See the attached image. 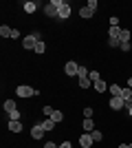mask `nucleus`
<instances>
[{"label":"nucleus","mask_w":132,"mask_h":148,"mask_svg":"<svg viewBox=\"0 0 132 148\" xmlns=\"http://www.w3.org/2000/svg\"><path fill=\"white\" fill-rule=\"evenodd\" d=\"M44 133H46V130H44V126H42V124H35V126L31 128V137H33V139H42V137H44Z\"/></svg>","instance_id":"0eeeda50"},{"label":"nucleus","mask_w":132,"mask_h":148,"mask_svg":"<svg viewBox=\"0 0 132 148\" xmlns=\"http://www.w3.org/2000/svg\"><path fill=\"white\" fill-rule=\"evenodd\" d=\"M106 88H108V84L104 80H97V82H95V91H97V93H104Z\"/></svg>","instance_id":"dca6fc26"},{"label":"nucleus","mask_w":132,"mask_h":148,"mask_svg":"<svg viewBox=\"0 0 132 148\" xmlns=\"http://www.w3.org/2000/svg\"><path fill=\"white\" fill-rule=\"evenodd\" d=\"M11 38H13V40H18V38H20V31H18V29H13V33H11Z\"/></svg>","instance_id":"72a5a7b5"},{"label":"nucleus","mask_w":132,"mask_h":148,"mask_svg":"<svg viewBox=\"0 0 132 148\" xmlns=\"http://www.w3.org/2000/svg\"><path fill=\"white\" fill-rule=\"evenodd\" d=\"M88 73H90V71H88L86 66H79V73H77V77H88Z\"/></svg>","instance_id":"c85d7f7f"},{"label":"nucleus","mask_w":132,"mask_h":148,"mask_svg":"<svg viewBox=\"0 0 132 148\" xmlns=\"http://www.w3.org/2000/svg\"><path fill=\"white\" fill-rule=\"evenodd\" d=\"M88 77H90V82H97V80H101V75H99V71H90V73H88Z\"/></svg>","instance_id":"5701e85b"},{"label":"nucleus","mask_w":132,"mask_h":148,"mask_svg":"<svg viewBox=\"0 0 132 148\" xmlns=\"http://www.w3.org/2000/svg\"><path fill=\"white\" fill-rule=\"evenodd\" d=\"M90 84H93V82H90V77H79V88H88Z\"/></svg>","instance_id":"412c9836"},{"label":"nucleus","mask_w":132,"mask_h":148,"mask_svg":"<svg viewBox=\"0 0 132 148\" xmlns=\"http://www.w3.org/2000/svg\"><path fill=\"white\" fill-rule=\"evenodd\" d=\"M128 148H132V144H128Z\"/></svg>","instance_id":"58836bf2"},{"label":"nucleus","mask_w":132,"mask_h":148,"mask_svg":"<svg viewBox=\"0 0 132 148\" xmlns=\"http://www.w3.org/2000/svg\"><path fill=\"white\" fill-rule=\"evenodd\" d=\"M40 124H42V126H44V130H53V128H55V126H57V124L53 122V119H51V117H46V119H44V122H40Z\"/></svg>","instance_id":"4468645a"},{"label":"nucleus","mask_w":132,"mask_h":148,"mask_svg":"<svg viewBox=\"0 0 132 148\" xmlns=\"http://www.w3.org/2000/svg\"><path fill=\"white\" fill-rule=\"evenodd\" d=\"M16 95H18V97H33V95H40V91L26 86V84H20V86L16 88Z\"/></svg>","instance_id":"f03ea898"},{"label":"nucleus","mask_w":132,"mask_h":148,"mask_svg":"<svg viewBox=\"0 0 132 148\" xmlns=\"http://www.w3.org/2000/svg\"><path fill=\"white\" fill-rule=\"evenodd\" d=\"M128 86H130V88H132V77H128Z\"/></svg>","instance_id":"e433bc0d"},{"label":"nucleus","mask_w":132,"mask_h":148,"mask_svg":"<svg viewBox=\"0 0 132 148\" xmlns=\"http://www.w3.org/2000/svg\"><path fill=\"white\" fill-rule=\"evenodd\" d=\"M9 130H11V133H20V130H22V122H13V119H9Z\"/></svg>","instance_id":"ddd939ff"},{"label":"nucleus","mask_w":132,"mask_h":148,"mask_svg":"<svg viewBox=\"0 0 132 148\" xmlns=\"http://www.w3.org/2000/svg\"><path fill=\"white\" fill-rule=\"evenodd\" d=\"M82 126H84V130H86V133H93V130H95L93 119H84V124H82Z\"/></svg>","instance_id":"a211bd4d"},{"label":"nucleus","mask_w":132,"mask_h":148,"mask_svg":"<svg viewBox=\"0 0 132 148\" xmlns=\"http://www.w3.org/2000/svg\"><path fill=\"white\" fill-rule=\"evenodd\" d=\"M40 40H42V38H40V33H38V31H33V33H29L26 38H22V47H24V49H29V51H33V49H35V44H38Z\"/></svg>","instance_id":"f257e3e1"},{"label":"nucleus","mask_w":132,"mask_h":148,"mask_svg":"<svg viewBox=\"0 0 132 148\" xmlns=\"http://www.w3.org/2000/svg\"><path fill=\"white\" fill-rule=\"evenodd\" d=\"M20 117H22V113H20V111L9 113V119H13V122H20Z\"/></svg>","instance_id":"393cba45"},{"label":"nucleus","mask_w":132,"mask_h":148,"mask_svg":"<svg viewBox=\"0 0 132 148\" xmlns=\"http://www.w3.org/2000/svg\"><path fill=\"white\" fill-rule=\"evenodd\" d=\"M108 44H110V49H119L121 40H117V38H108Z\"/></svg>","instance_id":"aec40b11"},{"label":"nucleus","mask_w":132,"mask_h":148,"mask_svg":"<svg viewBox=\"0 0 132 148\" xmlns=\"http://www.w3.org/2000/svg\"><path fill=\"white\" fill-rule=\"evenodd\" d=\"M44 16H49V18H57V16H60V9H57L53 2H46V5H44Z\"/></svg>","instance_id":"20e7f679"},{"label":"nucleus","mask_w":132,"mask_h":148,"mask_svg":"<svg viewBox=\"0 0 132 148\" xmlns=\"http://www.w3.org/2000/svg\"><path fill=\"white\" fill-rule=\"evenodd\" d=\"M119 148H128V144H119Z\"/></svg>","instance_id":"4c0bfd02"},{"label":"nucleus","mask_w":132,"mask_h":148,"mask_svg":"<svg viewBox=\"0 0 132 148\" xmlns=\"http://www.w3.org/2000/svg\"><path fill=\"white\" fill-rule=\"evenodd\" d=\"M93 108H90V106H88V108H84V119H93Z\"/></svg>","instance_id":"cd10ccee"},{"label":"nucleus","mask_w":132,"mask_h":148,"mask_svg":"<svg viewBox=\"0 0 132 148\" xmlns=\"http://www.w3.org/2000/svg\"><path fill=\"white\" fill-rule=\"evenodd\" d=\"M51 119H53V122H55V124H60V122H62V119H64V113H62V111H55V113H53V115H51Z\"/></svg>","instance_id":"6ab92c4d"},{"label":"nucleus","mask_w":132,"mask_h":148,"mask_svg":"<svg viewBox=\"0 0 132 148\" xmlns=\"http://www.w3.org/2000/svg\"><path fill=\"white\" fill-rule=\"evenodd\" d=\"M93 135H90V133H84L82 137H79V146L82 148H93Z\"/></svg>","instance_id":"39448f33"},{"label":"nucleus","mask_w":132,"mask_h":148,"mask_svg":"<svg viewBox=\"0 0 132 148\" xmlns=\"http://www.w3.org/2000/svg\"><path fill=\"white\" fill-rule=\"evenodd\" d=\"M38 7H40V2H33V0H26V2H22V9H24L26 13H33Z\"/></svg>","instance_id":"6e6552de"},{"label":"nucleus","mask_w":132,"mask_h":148,"mask_svg":"<svg viewBox=\"0 0 132 148\" xmlns=\"http://www.w3.org/2000/svg\"><path fill=\"white\" fill-rule=\"evenodd\" d=\"M86 7H90V9H95V11H97V0H88Z\"/></svg>","instance_id":"2f4dec72"},{"label":"nucleus","mask_w":132,"mask_h":148,"mask_svg":"<svg viewBox=\"0 0 132 148\" xmlns=\"http://www.w3.org/2000/svg\"><path fill=\"white\" fill-rule=\"evenodd\" d=\"M90 135H93V139H95V142H101V139H104V135H101V130H93Z\"/></svg>","instance_id":"bb28decb"},{"label":"nucleus","mask_w":132,"mask_h":148,"mask_svg":"<svg viewBox=\"0 0 132 148\" xmlns=\"http://www.w3.org/2000/svg\"><path fill=\"white\" fill-rule=\"evenodd\" d=\"M119 36H121V27H110L108 38H117V40H119Z\"/></svg>","instance_id":"f3484780"},{"label":"nucleus","mask_w":132,"mask_h":148,"mask_svg":"<svg viewBox=\"0 0 132 148\" xmlns=\"http://www.w3.org/2000/svg\"><path fill=\"white\" fill-rule=\"evenodd\" d=\"M44 148H57V146H55L53 142H46V144H44Z\"/></svg>","instance_id":"f704fd0d"},{"label":"nucleus","mask_w":132,"mask_h":148,"mask_svg":"<svg viewBox=\"0 0 132 148\" xmlns=\"http://www.w3.org/2000/svg\"><path fill=\"white\" fill-rule=\"evenodd\" d=\"M64 73L68 75V77H75V75L79 73V64H77L75 60H68L66 64H64Z\"/></svg>","instance_id":"7ed1b4c3"},{"label":"nucleus","mask_w":132,"mask_h":148,"mask_svg":"<svg viewBox=\"0 0 132 148\" xmlns=\"http://www.w3.org/2000/svg\"><path fill=\"white\" fill-rule=\"evenodd\" d=\"M2 108H5L7 113H13V111H18V108H16V99H5Z\"/></svg>","instance_id":"9d476101"},{"label":"nucleus","mask_w":132,"mask_h":148,"mask_svg":"<svg viewBox=\"0 0 132 148\" xmlns=\"http://www.w3.org/2000/svg\"><path fill=\"white\" fill-rule=\"evenodd\" d=\"M11 33H13V29H11V27H7V25H2V27H0V36H2V38H11Z\"/></svg>","instance_id":"2eb2a0df"},{"label":"nucleus","mask_w":132,"mask_h":148,"mask_svg":"<svg viewBox=\"0 0 132 148\" xmlns=\"http://www.w3.org/2000/svg\"><path fill=\"white\" fill-rule=\"evenodd\" d=\"M121 91H123V88H121L119 84H110V97H121Z\"/></svg>","instance_id":"f8f14e48"},{"label":"nucleus","mask_w":132,"mask_h":148,"mask_svg":"<svg viewBox=\"0 0 132 148\" xmlns=\"http://www.w3.org/2000/svg\"><path fill=\"white\" fill-rule=\"evenodd\" d=\"M128 115H130V117H132V106H128Z\"/></svg>","instance_id":"c9c22d12"},{"label":"nucleus","mask_w":132,"mask_h":148,"mask_svg":"<svg viewBox=\"0 0 132 148\" xmlns=\"http://www.w3.org/2000/svg\"><path fill=\"white\" fill-rule=\"evenodd\" d=\"M53 113H55V111H53L51 106H44V108H42V115H44V117H51Z\"/></svg>","instance_id":"a878e982"},{"label":"nucleus","mask_w":132,"mask_h":148,"mask_svg":"<svg viewBox=\"0 0 132 148\" xmlns=\"http://www.w3.org/2000/svg\"><path fill=\"white\" fill-rule=\"evenodd\" d=\"M121 51H123V53H128V51H132V44L130 42H121V47H119Z\"/></svg>","instance_id":"c756f323"},{"label":"nucleus","mask_w":132,"mask_h":148,"mask_svg":"<svg viewBox=\"0 0 132 148\" xmlns=\"http://www.w3.org/2000/svg\"><path fill=\"white\" fill-rule=\"evenodd\" d=\"M68 16H70V7H68V2H64V7H60V16H57V18L66 20Z\"/></svg>","instance_id":"1a4fd4ad"},{"label":"nucleus","mask_w":132,"mask_h":148,"mask_svg":"<svg viewBox=\"0 0 132 148\" xmlns=\"http://www.w3.org/2000/svg\"><path fill=\"white\" fill-rule=\"evenodd\" d=\"M44 49H46V44H44L42 40H40V42L35 44V49H33V51H35V53H40V56H42V53H44Z\"/></svg>","instance_id":"b1692460"},{"label":"nucleus","mask_w":132,"mask_h":148,"mask_svg":"<svg viewBox=\"0 0 132 148\" xmlns=\"http://www.w3.org/2000/svg\"><path fill=\"white\" fill-rule=\"evenodd\" d=\"M110 108H112V111H121V108H126L123 97H110Z\"/></svg>","instance_id":"423d86ee"},{"label":"nucleus","mask_w":132,"mask_h":148,"mask_svg":"<svg viewBox=\"0 0 132 148\" xmlns=\"http://www.w3.org/2000/svg\"><path fill=\"white\" fill-rule=\"evenodd\" d=\"M110 27H119V18H117V16L110 18Z\"/></svg>","instance_id":"7c9ffc66"},{"label":"nucleus","mask_w":132,"mask_h":148,"mask_svg":"<svg viewBox=\"0 0 132 148\" xmlns=\"http://www.w3.org/2000/svg\"><path fill=\"white\" fill-rule=\"evenodd\" d=\"M60 148H73V144H70V142H62V144H60Z\"/></svg>","instance_id":"473e14b6"},{"label":"nucleus","mask_w":132,"mask_h":148,"mask_svg":"<svg viewBox=\"0 0 132 148\" xmlns=\"http://www.w3.org/2000/svg\"><path fill=\"white\" fill-rule=\"evenodd\" d=\"M119 40H121V42H130V31L121 29V36H119Z\"/></svg>","instance_id":"4be33fe9"},{"label":"nucleus","mask_w":132,"mask_h":148,"mask_svg":"<svg viewBox=\"0 0 132 148\" xmlns=\"http://www.w3.org/2000/svg\"><path fill=\"white\" fill-rule=\"evenodd\" d=\"M95 9H90V7H82L79 9V18H93Z\"/></svg>","instance_id":"9b49d317"}]
</instances>
